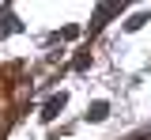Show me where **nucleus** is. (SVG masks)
I'll return each mask as SVG.
<instances>
[{
	"instance_id": "7ed1b4c3",
	"label": "nucleus",
	"mask_w": 151,
	"mask_h": 140,
	"mask_svg": "<svg viewBox=\"0 0 151 140\" xmlns=\"http://www.w3.org/2000/svg\"><path fill=\"white\" fill-rule=\"evenodd\" d=\"M144 23H147V12H140V15H132V19L125 23V30H140Z\"/></svg>"
},
{
	"instance_id": "f03ea898",
	"label": "nucleus",
	"mask_w": 151,
	"mask_h": 140,
	"mask_svg": "<svg viewBox=\"0 0 151 140\" xmlns=\"http://www.w3.org/2000/svg\"><path fill=\"white\" fill-rule=\"evenodd\" d=\"M106 114H110V102H94L91 110H87V118H91V121H106Z\"/></svg>"
},
{
	"instance_id": "f257e3e1",
	"label": "nucleus",
	"mask_w": 151,
	"mask_h": 140,
	"mask_svg": "<svg viewBox=\"0 0 151 140\" xmlns=\"http://www.w3.org/2000/svg\"><path fill=\"white\" fill-rule=\"evenodd\" d=\"M64 102H68V95H64V91H60V95H53V99L45 102V110H42V121H53L57 114L64 110Z\"/></svg>"
}]
</instances>
